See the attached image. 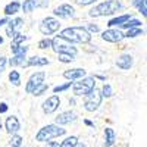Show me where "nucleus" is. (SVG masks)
<instances>
[{
	"label": "nucleus",
	"mask_w": 147,
	"mask_h": 147,
	"mask_svg": "<svg viewBox=\"0 0 147 147\" xmlns=\"http://www.w3.org/2000/svg\"><path fill=\"white\" fill-rule=\"evenodd\" d=\"M59 35H62L68 41L77 44H88L91 41V34L85 27H68L60 31Z\"/></svg>",
	"instance_id": "f257e3e1"
},
{
	"label": "nucleus",
	"mask_w": 147,
	"mask_h": 147,
	"mask_svg": "<svg viewBox=\"0 0 147 147\" xmlns=\"http://www.w3.org/2000/svg\"><path fill=\"white\" fill-rule=\"evenodd\" d=\"M66 134V129L62 125H57V124H49L43 128L38 129V132L35 134V141L37 143H47L53 138L57 137H62Z\"/></svg>",
	"instance_id": "f03ea898"
},
{
	"label": "nucleus",
	"mask_w": 147,
	"mask_h": 147,
	"mask_svg": "<svg viewBox=\"0 0 147 147\" xmlns=\"http://www.w3.org/2000/svg\"><path fill=\"white\" fill-rule=\"evenodd\" d=\"M122 7L119 0H106V2H102L97 6H94L90 12H88V16L91 18H100V16H109V15H113Z\"/></svg>",
	"instance_id": "7ed1b4c3"
},
{
	"label": "nucleus",
	"mask_w": 147,
	"mask_h": 147,
	"mask_svg": "<svg viewBox=\"0 0 147 147\" xmlns=\"http://www.w3.org/2000/svg\"><path fill=\"white\" fill-rule=\"evenodd\" d=\"M96 88V78L94 77H87L85 75L81 80L74 81L72 84V93L74 96H87Z\"/></svg>",
	"instance_id": "20e7f679"
},
{
	"label": "nucleus",
	"mask_w": 147,
	"mask_h": 147,
	"mask_svg": "<svg viewBox=\"0 0 147 147\" xmlns=\"http://www.w3.org/2000/svg\"><path fill=\"white\" fill-rule=\"evenodd\" d=\"M52 49L56 53H71V55H75V56L78 53V50H77V47L74 46V43L68 41L62 35H56V37L52 38Z\"/></svg>",
	"instance_id": "39448f33"
},
{
	"label": "nucleus",
	"mask_w": 147,
	"mask_h": 147,
	"mask_svg": "<svg viewBox=\"0 0 147 147\" xmlns=\"http://www.w3.org/2000/svg\"><path fill=\"white\" fill-rule=\"evenodd\" d=\"M84 97H85L84 99V109L87 110V112H96V110L100 107L102 100H103L102 91L99 88H94L91 93H88Z\"/></svg>",
	"instance_id": "423d86ee"
},
{
	"label": "nucleus",
	"mask_w": 147,
	"mask_h": 147,
	"mask_svg": "<svg viewBox=\"0 0 147 147\" xmlns=\"http://www.w3.org/2000/svg\"><path fill=\"white\" fill-rule=\"evenodd\" d=\"M59 28H60V22H59V19L56 16H47V18H44L40 22V27H38V30H40V32L43 35H52V34L57 32Z\"/></svg>",
	"instance_id": "0eeeda50"
},
{
	"label": "nucleus",
	"mask_w": 147,
	"mask_h": 147,
	"mask_svg": "<svg viewBox=\"0 0 147 147\" xmlns=\"http://www.w3.org/2000/svg\"><path fill=\"white\" fill-rule=\"evenodd\" d=\"M44 78H46V72H44V71H37V72H34L32 75L28 78V81H27L25 93L31 94V93L35 90V87H38L41 82H44Z\"/></svg>",
	"instance_id": "6e6552de"
},
{
	"label": "nucleus",
	"mask_w": 147,
	"mask_h": 147,
	"mask_svg": "<svg viewBox=\"0 0 147 147\" xmlns=\"http://www.w3.org/2000/svg\"><path fill=\"white\" fill-rule=\"evenodd\" d=\"M53 15L56 18H60V19H71V18L75 16V9H74V6L69 5V3H62L57 7H55Z\"/></svg>",
	"instance_id": "1a4fd4ad"
},
{
	"label": "nucleus",
	"mask_w": 147,
	"mask_h": 147,
	"mask_svg": "<svg viewBox=\"0 0 147 147\" xmlns=\"http://www.w3.org/2000/svg\"><path fill=\"white\" fill-rule=\"evenodd\" d=\"M59 106H60V97L57 94H53L50 97H47V99L43 102L41 109H43V112L46 115H52L59 109Z\"/></svg>",
	"instance_id": "9d476101"
},
{
	"label": "nucleus",
	"mask_w": 147,
	"mask_h": 147,
	"mask_svg": "<svg viewBox=\"0 0 147 147\" xmlns=\"http://www.w3.org/2000/svg\"><path fill=\"white\" fill-rule=\"evenodd\" d=\"M124 37H125V34L122 32L121 30L112 28V27L102 32V38L105 41H107V43H119L122 38H124Z\"/></svg>",
	"instance_id": "9b49d317"
},
{
	"label": "nucleus",
	"mask_w": 147,
	"mask_h": 147,
	"mask_svg": "<svg viewBox=\"0 0 147 147\" xmlns=\"http://www.w3.org/2000/svg\"><path fill=\"white\" fill-rule=\"evenodd\" d=\"M77 118H78V115L74 112V110H65V112L59 113V115L55 118V124L62 125V127H63V125H69V124H72V122H75Z\"/></svg>",
	"instance_id": "f8f14e48"
},
{
	"label": "nucleus",
	"mask_w": 147,
	"mask_h": 147,
	"mask_svg": "<svg viewBox=\"0 0 147 147\" xmlns=\"http://www.w3.org/2000/svg\"><path fill=\"white\" fill-rule=\"evenodd\" d=\"M5 129L7 131V134H16L19 129H21V122H19V119L15 116V115H10V116H7L6 118V121H5Z\"/></svg>",
	"instance_id": "ddd939ff"
},
{
	"label": "nucleus",
	"mask_w": 147,
	"mask_h": 147,
	"mask_svg": "<svg viewBox=\"0 0 147 147\" xmlns=\"http://www.w3.org/2000/svg\"><path fill=\"white\" fill-rule=\"evenodd\" d=\"M85 75H87V71L84 68H72L63 72V78H66L68 81H77V80L84 78Z\"/></svg>",
	"instance_id": "4468645a"
},
{
	"label": "nucleus",
	"mask_w": 147,
	"mask_h": 147,
	"mask_svg": "<svg viewBox=\"0 0 147 147\" xmlns=\"http://www.w3.org/2000/svg\"><path fill=\"white\" fill-rule=\"evenodd\" d=\"M24 25V19L22 18H15V19H9L7 22V27H6V35L7 37H13L15 32H18Z\"/></svg>",
	"instance_id": "2eb2a0df"
},
{
	"label": "nucleus",
	"mask_w": 147,
	"mask_h": 147,
	"mask_svg": "<svg viewBox=\"0 0 147 147\" xmlns=\"http://www.w3.org/2000/svg\"><path fill=\"white\" fill-rule=\"evenodd\" d=\"M132 63H134V60H132V56L128 55V53H124V55H121L118 59H116V66L122 71H129L132 68Z\"/></svg>",
	"instance_id": "dca6fc26"
},
{
	"label": "nucleus",
	"mask_w": 147,
	"mask_h": 147,
	"mask_svg": "<svg viewBox=\"0 0 147 147\" xmlns=\"http://www.w3.org/2000/svg\"><path fill=\"white\" fill-rule=\"evenodd\" d=\"M50 63V60L47 57H43V56H32L30 59H27L25 62V66H46Z\"/></svg>",
	"instance_id": "f3484780"
},
{
	"label": "nucleus",
	"mask_w": 147,
	"mask_h": 147,
	"mask_svg": "<svg viewBox=\"0 0 147 147\" xmlns=\"http://www.w3.org/2000/svg\"><path fill=\"white\" fill-rule=\"evenodd\" d=\"M25 62H27V53H18L7 59V63L10 66H24Z\"/></svg>",
	"instance_id": "a211bd4d"
},
{
	"label": "nucleus",
	"mask_w": 147,
	"mask_h": 147,
	"mask_svg": "<svg viewBox=\"0 0 147 147\" xmlns=\"http://www.w3.org/2000/svg\"><path fill=\"white\" fill-rule=\"evenodd\" d=\"M115 143H116V134H115V131L110 127L105 128V143H103V146L105 147H112Z\"/></svg>",
	"instance_id": "6ab92c4d"
},
{
	"label": "nucleus",
	"mask_w": 147,
	"mask_h": 147,
	"mask_svg": "<svg viewBox=\"0 0 147 147\" xmlns=\"http://www.w3.org/2000/svg\"><path fill=\"white\" fill-rule=\"evenodd\" d=\"M21 10V3L18 2V0H13V2H10L5 6L3 12H5V15L6 16H12V15H16L18 12Z\"/></svg>",
	"instance_id": "aec40b11"
},
{
	"label": "nucleus",
	"mask_w": 147,
	"mask_h": 147,
	"mask_svg": "<svg viewBox=\"0 0 147 147\" xmlns=\"http://www.w3.org/2000/svg\"><path fill=\"white\" fill-rule=\"evenodd\" d=\"M38 6H40V0H24V3H21V9L24 10V13H30Z\"/></svg>",
	"instance_id": "412c9836"
},
{
	"label": "nucleus",
	"mask_w": 147,
	"mask_h": 147,
	"mask_svg": "<svg viewBox=\"0 0 147 147\" xmlns=\"http://www.w3.org/2000/svg\"><path fill=\"white\" fill-rule=\"evenodd\" d=\"M129 18H131V15H129V13H125V15L116 16V18L110 19V21L107 22V27H109V28H110V27H121L122 24H124V22H127Z\"/></svg>",
	"instance_id": "4be33fe9"
},
{
	"label": "nucleus",
	"mask_w": 147,
	"mask_h": 147,
	"mask_svg": "<svg viewBox=\"0 0 147 147\" xmlns=\"http://www.w3.org/2000/svg\"><path fill=\"white\" fill-rule=\"evenodd\" d=\"M132 5L138 9L144 18H147V0H132Z\"/></svg>",
	"instance_id": "5701e85b"
},
{
	"label": "nucleus",
	"mask_w": 147,
	"mask_h": 147,
	"mask_svg": "<svg viewBox=\"0 0 147 147\" xmlns=\"http://www.w3.org/2000/svg\"><path fill=\"white\" fill-rule=\"evenodd\" d=\"M9 81H10L12 85L19 87V85H21V74H19L18 71H15V69H12V71L9 72Z\"/></svg>",
	"instance_id": "b1692460"
},
{
	"label": "nucleus",
	"mask_w": 147,
	"mask_h": 147,
	"mask_svg": "<svg viewBox=\"0 0 147 147\" xmlns=\"http://www.w3.org/2000/svg\"><path fill=\"white\" fill-rule=\"evenodd\" d=\"M57 60L60 63H71L75 60V55L71 53H57Z\"/></svg>",
	"instance_id": "393cba45"
},
{
	"label": "nucleus",
	"mask_w": 147,
	"mask_h": 147,
	"mask_svg": "<svg viewBox=\"0 0 147 147\" xmlns=\"http://www.w3.org/2000/svg\"><path fill=\"white\" fill-rule=\"evenodd\" d=\"M24 144V138L19 136V134H12V137H10V141H9V146L10 147H22Z\"/></svg>",
	"instance_id": "a878e982"
},
{
	"label": "nucleus",
	"mask_w": 147,
	"mask_h": 147,
	"mask_svg": "<svg viewBox=\"0 0 147 147\" xmlns=\"http://www.w3.org/2000/svg\"><path fill=\"white\" fill-rule=\"evenodd\" d=\"M134 27H141V21H140V19H136V18H129L127 22H124V24L121 25V28H125V30L134 28Z\"/></svg>",
	"instance_id": "bb28decb"
},
{
	"label": "nucleus",
	"mask_w": 147,
	"mask_h": 147,
	"mask_svg": "<svg viewBox=\"0 0 147 147\" xmlns=\"http://www.w3.org/2000/svg\"><path fill=\"white\" fill-rule=\"evenodd\" d=\"M60 144H62V147H75V146L78 144V137H77V136H69V137H66Z\"/></svg>",
	"instance_id": "cd10ccee"
},
{
	"label": "nucleus",
	"mask_w": 147,
	"mask_h": 147,
	"mask_svg": "<svg viewBox=\"0 0 147 147\" xmlns=\"http://www.w3.org/2000/svg\"><path fill=\"white\" fill-rule=\"evenodd\" d=\"M10 52L12 55H18V53H27L28 52V46H22V44H13L10 46Z\"/></svg>",
	"instance_id": "c85d7f7f"
},
{
	"label": "nucleus",
	"mask_w": 147,
	"mask_h": 147,
	"mask_svg": "<svg viewBox=\"0 0 147 147\" xmlns=\"http://www.w3.org/2000/svg\"><path fill=\"white\" fill-rule=\"evenodd\" d=\"M49 90V84H46V82H41L38 87H35V90L31 93L32 96H35V97H40V96H43L46 91Z\"/></svg>",
	"instance_id": "c756f323"
},
{
	"label": "nucleus",
	"mask_w": 147,
	"mask_h": 147,
	"mask_svg": "<svg viewBox=\"0 0 147 147\" xmlns=\"http://www.w3.org/2000/svg\"><path fill=\"white\" fill-rule=\"evenodd\" d=\"M72 84H74V81H68V82H65V84L56 85V87L53 88V93H55V94H57V93H63V91H66V90H69V88L72 87Z\"/></svg>",
	"instance_id": "7c9ffc66"
},
{
	"label": "nucleus",
	"mask_w": 147,
	"mask_h": 147,
	"mask_svg": "<svg viewBox=\"0 0 147 147\" xmlns=\"http://www.w3.org/2000/svg\"><path fill=\"white\" fill-rule=\"evenodd\" d=\"M138 35H143V30L140 27H134V28H128L125 37L128 38H134V37H138Z\"/></svg>",
	"instance_id": "2f4dec72"
},
{
	"label": "nucleus",
	"mask_w": 147,
	"mask_h": 147,
	"mask_svg": "<svg viewBox=\"0 0 147 147\" xmlns=\"http://www.w3.org/2000/svg\"><path fill=\"white\" fill-rule=\"evenodd\" d=\"M27 38H28L27 35H24L22 32H19V31H18V32H15V35H13V37H12V43H13V44H22Z\"/></svg>",
	"instance_id": "473e14b6"
},
{
	"label": "nucleus",
	"mask_w": 147,
	"mask_h": 147,
	"mask_svg": "<svg viewBox=\"0 0 147 147\" xmlns=\"http://www.w3.org/2000/svg\"><path fill=\"white\" fill-rule=\"evenodd\" d=\"M100 91H102V96L106 97V99H109V97L113 96V90H112V85H110V84H105Z\"/></svg>",
	"instance_id": "72a5a7b5"
},
{
	"label": "nucleus",
	"mask_w": 147,
	"mask_h": 147,
	"mask_svg": "<svg viewBox=\"0 0 147 147\" xmlns=\"http://www.w3.org/2000/svg\"><path fill=\"white\" fill-rule=\"evenodd\" d=\"M37 46H38V49H41V50H46V49H52V38H43L40 40L38 43H37Z\"/></svg>",
	"instance_id": "f704fd0d"
},
{
	"label": "nucleus",
	"mask_w": 147,
	"mask_h": 147,
	"mask_svg": "<svg viewBox=\"0 0 147 147\" xmlns=\"http://www.w3.org/2000/svg\"><path fill=\"white\" fill-rule=\"evenodd\" d=\"M97 0H75V3L78 6H90V5H94Z\"/></svg>",
	"instance_id": "c9c22d12"
},
{
	"label": "nucleus",
	"mask_w": 147,
	"mask_h": 147,
	"mask_svg": "<svg viewBox=\"0 0 147 147\" xmlns=\"http://www.w3.org/2000/svg\"><path fill=\"white\" fill-rule=\"evenodd\" d=\"M6 65H7V57L2 56V57H0V77H2L3 71L6 69Z\"/></svg>",
	"instance_id": "e433bc0d"
},
{
	"label": "nucleus",
	"mask_w": 147,
	"mask_h": 147,
	"mask_svg": "<svg viewBox=\"0 0 147 147\" xmlns=\"http://www.w3.org/2000/svg\"><path fill=\"white\" fill-rule=\"evenodd\" d=\"M87 30H88L90 34H96V32H99V31H100L99 25H96V24H88V25H87Z\"/></svg>",
	"instance_id": "4c0bfd02"
},
{
	"label": "nucleus",
	"mask_w": 147,
	"mask_h": 147,
	"mask_svg": "<svg viewBox=\"0 0 147 147\" xmlns=\"http://www.w3.org/2000/svg\"><path fill=\"white\" fill-rule=\"evenodd\" d=\"M9 110V106H7V103H5V102H2L0 103V115L2 113H6Z\"/></svg>",
	"instance_id": "58836bf2"
},
{
	"label": "nucleus",
	"mask_w": 147,
	"mask_h": 147,
	"mask_svg": "<svg viewBox=\"0 0 147 147\" xmlns=\"http://www.w3.org/2000/svg\"><path fill=\"white\" fill-rule=\"evenodd\" d=\"M46 147H62V144H59L57 141H47V144H46Z\"/></svg>",
	"instance_id": "ea45409f"
},
{
	"label": "nucleus",
	"mask_w": 147,
	"mask_h": 147,
	"mask_svg": "<svg viewBox=\"0 0 147 147\" xmlns=\"http://www.w3.org/2000/svg\"><path fill=\"white\" fill-rule=\"evenodd\" d=\"M84 124L87 127H90V128H94V122H91L90 119H84Z\"/></svg>",
	"instance_id": "a19ab883"
},
{
	"label": "nucleus",
	"mask_w": 147,
	"mask_h": 147,
	"mask_svg": "<svg viewBox=\"0 0 147 147\" xmlns=\"http://www.w3.org/2000/svg\"><path fill=\"white\" fill-rule=\"evenodd\" d=\"M9 22V18L6 16V18H2V19H0V27H3L5 25V24H7Z\"/></svg>",
	"instance_id": "79ce46f5"
},
{
	"label": "nucleus",
	"mask_w": 147,
	"mask_h": 147,
	"mask_svg": "<svg viewBox=\"0 0 147 147\" xmlns=\"http://www.w3.org/2000/svg\"><path fill=\"white\" fill-rule=\"evenodd\" d=\"M94 78H99V80H102V81H105V80H106L103 75H94Z\"/></svg>",
	"instance_id": "37998d69"
},
{
	"label": "nucleus",
	"mask_w": 147,
	"mask_h": 147,
	"mask_svg": "<svg viewBox=\"0 0 147 147\" xmlns=\"http://www.w3.org/2000/svg\"><path fill=\"white\" fill-rule=\"evenodd\" d=\"M75 147H87V146H85L84 143H80V141H78V144H77Z\"/></svg>",
	"instance_id": "c03bdc74"
},
{
	"label": "nucleus",
	"mask_w": 147,
	"mask_h": 147,
	"mask_svg": "<svg viewBox=\"0 0 147 147\" xmlns=\"http://www.w3.org/2000/svg\"><path fill=\"white\" fill-rule=\"evenodd\" d=\"M69 105H72V106H74V105H75V100H74V99H71V100H69Z\"/></svg>",
	"instance_id": "a18cd8bd"
},
{
	"label": "nucleus",
	"mask_w": 147,
	"mask_h": 147,
	"mask_svg": "<svg viewBox=\"0 0 147 147\" xmlns=\"http://www.w3.org/2000/svg\"><path fill=\"white\" fill-rule=\"evenodd\" d=\"M2 128H3V124H2V119H0V131H2Z\"/></svg>",
	"instance_id": "49530a36"
},
{
	"label": "nucleus",
	"mask_w": 147,
	"mask_h": 147,
	"mask_svg": "<svg viewBox=\"0 0 147 147\" xmlns=\"http://www.w3.org/2000/svg\"><path fill=\"white\" fill-rule=\"evenodd\" d=\"M3 44V37H0V46Z\"/></svg>",
	"instance_id": "de8ad7c7"
}]
</instances>
